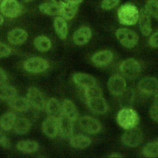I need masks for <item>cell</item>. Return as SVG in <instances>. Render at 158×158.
Instances as JSON below:
<instances>
[{"label":"cell","mask_w":158,"mask_h":158,"mask_svg":"<svg viewBox=\"0 0 158 158\" xmlns=\"http://www.w3.org/2000/svg\"><path fill=\"white\" fill-rule=\"evenodd\" d=\"M117 15L119 22L124 25H133L139 19V12L132 4L127 3L122 5L118 9Z\"/></svg>","instance_id":"cell-1"},{"label":"cell","mask_w":158,"mask_h":158,"mask_svg":"<svg viewBox=\"0 0 158 158\" xmlns=\"http://www.w3.org/2000/svg\"><path fill=\"white\" fill-rule=\"evenodd\" d=\"M118 124L124 130L136 127L139 121L138 113L131 107H123L117 114Z\"/></svg>","instance_id":"cell-2"},{"label":"cell","mask_w":158,"mask_h":158,"mask_svg":"<svg viewBox=\"0 0 158 158\" xmlns=\"http://www.w3.org/2000/svg\"><path fill=\"white\" fill-rule=\"evenodd\" d=\"M121 73L128 79L136 78L141 72L140 64L132 58L124 60L119 66Z\"/></svg>","instance_id":"cell-3"},{"label":"cell","mask_w":158,"mask_h":158,"mask_svg":"<svg viewBox=\"0 0 158 158\" xmlns=\"http://www.w3.org/2000/svg\"><path fill=\"white\" fill-rule=\"evenodd\" d=\"M115 36L119 42L124 47L132 48L138 43L139 37L137 33L127 28H120L116 30Z\"/></svg>","instance_id":"cell-4"},{"label":"cell","mask_w":158,"mask_h":158,"mask_svg":"<svg viewBox=\"0 0 158 158\" xmlns=\"http://www.w3.org/2000/svg\"><path fill=\"white\" fill-rule=\"evenodd\" d=\"M120 140L124 145L130 148H135L142 143L143 133L139 128L136 127L127 130L122 135Z\"/></svg>","instance_id":"cell-5"},{"label":"cell","mask_w":158,"mask_h":158,"mask_svg":"<svg viewBox=\"0 0 158 158\" xmlns=\"http://www.w3.org/2000/svg\"><path fill=\"white\" fill-rule=\"evenodd\" d=\"M1 14L8 18H15L22 12V6L17 0H3L0 4Z\"/></svg>","instance_id":"cell-6"},{"label":"cell","mask_w":158,"mask_h":158,"mask_svg":"<svg viewBox=\"0 0 158 158\" xmlns=\"http://www.w3.org/2000/svg\"><path fill=\"white\" fill-rule=\"evenodd\" d=\"M48 62L39 57H32L26 60L23 64L24 69L31 73H41L49 68Z\"/></svg>","instance_id":"cell-7"},{"label":"cell","mask_w":158,"mask_h":158,"mask_svg":"<svg viewBox=\"0 0 158 158\" xmlns=\"http://www.w3.org/2000/svg\"><path fill=\"white\" fill-rule=\"evenodd\" d=\"M80 127L85 132L89 134H96L101 131L102 126L99 120L93 117L85 115L78 120Z\"/></svg>","instance_id":"cell-8"},{"label":"cell","mask_w":158,"mask_h":158,"mask_svg":"<svg viewBox=\"0 0 158 158\" xmlns=\"http://www.w3.org/2000/svg\"><path fill=\"white\" fill-rule=\"evenodd\" d=\"M27 98L30 105L36 110H43L46 106V101L42 92L36 87L28 88Z\"/></svg>","instance_id":"cell-9"},{"label":"cell","mask_w":158,"mask_h":158,"mask_svg":"<svg viewBox=\"0 0 158 158\" xmlns=\"http://www.w3.org/2000/svg\"><path fill=\"white\" fill-rule=\"evenodd\" d=\"M107 88L110 94L114 96H118L125 89L126 81L121 75L115 74L109 79Z\"/></svg>","instance_id":"cell-10"},{"label":"cell","mask_w":158,"mask_h":158,"mask_svg":"<svg viewBox=\"0 0 158 158\" xmlns=\"http://www.w3.org/2000/svg\"><path fill=\"white\" fill-rule=\"evenodd\" d=\"M138 88L144 94H155L158 92V80L154 77L144 78L138 83Z\"/></svg>","instance_id":"cell-11"},{"label":"cell","mask_w":158,"mask_h":158,"mask_svg":"<svg viewBox=\"0 0 158 158\" xmlns=\"http://www.w3.org/2000/svg\"><path fill=\"white\" fill-rule=\"evenodd\" d=\"M86 101L88 107L94 114H104L109 109L108 104L102 96L89 98Z\"/></svg>","instance_id":"cell-12"},{"label":"cell","mask_w":158,"mask_h":158,"mask_svg":"<svg viewBox=\"0 0 158 158\" xmlns=\"http://www.w3.org/2000/svg\"><path fill=\"white\" fill-rule=\"evenodd\" d=\"M59 132L60 136L65 139H69L73 136V120L64 113L58 118Z\"/></svg>","instance_id":"cell-13"},{"label":"cell","mask_w":158,"mask_h":158,"mask_svg":"<svg viewBox=\"0 0 158 158\" xmlns=\"http://www.w3.org/2000/svg\"><path fill=\"white\" fill-rule=\"evenodd\" d=\"M42 130L49 138H55L59 132L58 118L48 115L42 123Z\"/></svg>","instance_id":"cell-14"},{"label":"cell","mask_w":158,"mask_h":158,"mask_svg":"<svg viewBox=\"0 0 158 158\" xmlns=\"http://www.w3.org/2000/svg\"><path fill=\"white\" fill-rule=\"evenodd\" d=\"M138 26L141 33L145 36H149L152 31L151 15L146 9H141L139 11L138 19Z\"/></svg>","instance_id":"cell-15"},{"label":"cell","mask_w":158,"mask_h":158,"mask_svg":"<svg viewBox=\"0 0 158 158\" xmlns=\"http://www.w3.org/2000/svg\"><path fill=\"white\" fill-rule=\"evenodd\" d=\"M113 59V54L110 51L102 50L94 54L91 57L92 63L99 67L109 65Z\"/></svg>","instance_id":"cell-16"},{"label":"cell","mask_w":158,"mask_h":158,"mask_svg":"<svg viewBox=\"0 0 158 158\" xmlns=\"http://www.w3.org/2000/svg\"><path fill=\"white\" fill-rule=\"evenodd\" d=\"M91 36V29L88 27H82L73 33V40L76 44L82 46L89 41Z\"/></svg>","instance_id":"cell-17"},{"label":"cell","mask_w":158,"mask_h":158,"mask_svg":"<svg viewBox=\"0 0 158 158\" xmlns=\"http://www.w3.org/2000/svg\"><path fill=\"white\" fill-rule=\"evenodd\" d=\"M73 80L75 84L84 89L96 85V79L91 75L84 73H76L73 75Z\"/></svg>","instance_id":"cell-18"},{"label":"cell","mask_w":158,"mask_h":158,"mask_svg":"<svg viewBox=\"0 0 158 158\" xmlns=\"http://www.w3.org/2000/svg\"><path fill=\"white\" fill-rule=\"evenodd\" d=\"M28 38L27 33L23 29L15 28L10 30L7 35L9 43L15 45L22 44L25 42Z\"/></svg>","instance_id":"cell-19"},{"label":"cell","mask_w":158,"mask_h":158,"mask_svg":"<svg viewBox=\"0 0 158 158\" xmlns=\"http://www.w3.org/2000/svg\"><path fill=\"white\" fill-rule=\"evenodd\" d=\"M45 109L48 115L54 117L59 118L62 115V104L56 98H52L48 100L46 102Z\"/></svg>","instance_id":"cell-20"},{"label":"cell","mask_w":158,"mask_h":158,"mask_svg":"<svg viewBox=\"0 0 158 158\" xmlns=\"http://www.w3.org/2000/svg\"><path fill=\"white\" fill-rule=\"evenodd\" d=\"M8 103L12 109L20 112L27 111L30 106L27 98L17 96L8 101Z\"/></svg>","instance_id":"cell-21"},{"label":"cell","mask_w":158,"mask_h":158,"mask_svg":"<svg viewBox=\"0 0 158 158\" xmlns=\"http://www.w3.org/2000/svg\"><path fill=\"white\" fill-rule=\"evenodd\" d=\"M62 112L73 121L78 119V111L75 104L70 99H64L62 103Z\"/></svg>","instance_id":"cell-22"},{"label":"cell","mask_w":158,"mask_h":158,"mask_svg":"<svg viewBox=\"0 0 158 158\" xmlns=\"http://www.w3.org/2000/svg\"><path fill=\"white\" fill-rule=\"evenodd\" d=\"M54 27L57 36L62 40L67 38L68 33V27L66 20L62 17H57L54 22Z\"/></svg>","instance_id":"cell-23"},{"label":"cell","mask_w":158,"mask_h":158,"mask_svg":"<svg viewBox=\"0 0 158 158\" xmlns=\"http://www.w3.org/2000/svg\"><path fill=\"white\" fill-rule=\"evenodd\" d=\"M119 98V104L123 107H131L133 105L135 98L134 91L130 88H126L118 96Z\"/></svg>","instance_id":"cell-24"},{"label":"cell","mask_w":158,"mask_h":158,"mask_svg":"<svg viewBox=\"0 0 158 158\" xmlns=\"http://www.w3.org/2000/svg\"><path fill=\"white\" fill-rule=\"evenodd\" d=\"M91 143V139L83 135L72 136L69 138V143L73 148L77 149H84L88 147Z\"/></svg>","instance_id":"cell-25"},{"label":"cell","mask_w":158,"mask_h":158,"mask_svg":"<svg viewBox=\"0 0 158 158\" xmlns=\"http://www.w3.org/2000/svg\"><path fill=\"white\" fill-rule=\"evenodd\" d=\"M77 11L78 6L68 2L60 7V15L65 20H71L75 16Z\"/></svg>","instance_id":"cell-26"},{"label":"cell","mask_w":158,"mask_h":158,"mask_svg":"<svg viewBox=\"0 0 158 158\" xmlns=\"http://www.w3.org/2000/svg\"><path fill=\"white\" fill-rule=\"evenodd\" d=\"M17 148L20 152L30 154L37 151L39 149L38 143L33 140L20 141L17 144Z\"/></svg>","instance_id":"cell-27"},{"label":"cell","mask_w":158,"mask_h":158,"mask_svg":"<svg viewBox=\"0 0 158 158\" xmlns=\"http://www.w3.org/2000/svg\"><path fill=\"white\" fill-rule=\"evenodd\" d=\"M13 128L17 134L25 135L29 131L31 128V123L28 119L25 117H19L16 118Z\"/></svg>","instance_id":"cell-28"},{"label":"cell","mask_w":158,"mask_h":158,"mask_svg":"<svg viewBox=\"0 0 158 158\" xmlns=\"http://www.w3.org/2000/svg\"><path fill=\"white\" fill-rule=\"evenodd\" d=\"M15 120L16 117L12 112H6L0 117V127L4 131H9L14 127Z\"/></svg>","instance_id":"cell-29"},{"label":"cell","mask_w":158,"mask_h":158,"mask_svg":"<svg viewBox=\"0 0 158 158\" xmlns=\"http://www.w3.org/2000/svg\"><path fill=\"white\" fill-rule=\"evenodd\" d=\"M39 9L43 13L49 15H56L60 14V7L51 1L42 3L40 5Z\"/></svg>","instance_id":"cell-30"},{"label":"cell","mask_w":158,"mask_h":158,"mask_svg":"<svg viewBox=\"0 0 158 158\" xmlns=\"http://www.w3.org/2000/svg\"><path fill=\"white\" fill-rule=\"evenodd\" d=\"M34 46L40 52H47L51 48V41L45 36H38L34 40Z\"/></svg>","instance_id":"cell-31"},{"label":"cell","mask_w":158,"mask_h":158,"mask_svg":"<svg viewBox=\"0 0 158 158\" xmlns=\"http://www.w3.org/2000/svg\"><path fill=\"white\" fill-rule=\"evenodd\" d=\"M16 96L17 91L14 86L4 83L0 84V99L9 101Z\"/></svg>","instance_id":"cell-32"},{"label":"cell","mask_w":158,"mask_h":158,"mask_svg":"<svg viewBox=\"0 0 158 158\" xmlns=\"http://www.w3.org/2000/svg\"><path fill=\"white\" fill-rule=\"evenodd\" d=\"M142 154L147 157H156L158 156V147L156 141L145 144L142 149Z\"/></svg>","instance_id":"cell-33"},{"label":"cell","mask_w":158,"mask_h":158,"mask_svg":"<svg viewBox=\"0 0 158 158\" xmlns=\"http://www.w3.org/2000/svg\"><path fill=\"white\" fill-rule=\"evenodd\" d=\"M84 89H85V96L86 100L89 98L102 96V91L101 89L96 85L92 86L91 87L85 88Z\"/></svg>","instance_id":"cell-34"},{"label":"cell","mask_w":158,"mask_h":158,"mask_svg":"<svg viewBox=\"0 0 158 158\" xmlns=\"http://www.w3.org/2000/svg\"><path fill=\"white\" fill-rule=\"evenodd\" d=\"M145 9L151 16L158 20V1L155 0L148 1L145 5Z\"/></svg>","instance_id":"cell-35"},{"label":"cell","mask_w":158,"mask_h":158,"mask_svg":"<svg viewBox=\"0 0 158 158\" xmlns=\"http://www.w3.org/2000/svg\"><path fill=\"white\" fill-rule=\"evenodd\" d=\"M120 0H103L101 2V7L104 10H110L117 6Z\"/></svg>","instance_id":"cell-36"},{"label":"cell","mask_w":158,"mask_h":158,"mask_svg":"<svg viewBox=\"0 0 158 158\" xmlns=\"http://www.w3.org/2000/svg\"><path fill=\"white\" fill-rule=\"evenodd\" d=\"M11 52V49L6 44L0 43V57L8 56Z\"/></svg>","instance_id":"cell-37"},{"label":"cell","mask_w":158,"mask_h":158,"mask_svg":"<svg viewBox=\"0 0 158 158\" xmlns=\"http://www.w3.org/2000/svg\"><path fill=\"white\" fill-rule=\"evenodd\" d=\"M0 146L5 148H9L10 147V142L9 138L0 131Z\"/></svg>","instance_id":"cell-38"},{"label":"cell","mask_w":158,"mask_h":158,"mask_svg":"<svg viewBox=\"0 0 158 158\" xmlns=\"http://www.w3.org/2000/svg\"><path fill=\"white\" fill-rule=\"evenodd\" d=\"M149 44L153 48H158V31L153 33L149 40Z\"/></svg>","instance_id":"cell-39"},{"label":"cell","mask_w":158,"mask_h":158,"mask_svg":"<svg viewBox=\"0 0 158 158\" xmlns=\"http://www.w3.org/2000/svg\"><path fill=\"white\" fill-rule=\"evenodd\" d=\"M149 115L153 120L158 122V107L154 104L149 109Z\"/></svg>","instance_id":"cell-40"},{"label":"cell","mask_w":158,"mask_h":158,"mask_svg":"<svg viewBox=\"0 0 158 158\" xmlns=\"http://www.w3.org/2000/svg\"><path fill=\"white\" fill-rule=\"evenodd\" d=\"M8 79L7 73L0 67V84L4 83Z\"/></svg>","instance_id":"cell-41"},{"label":"cell","mask_w":158,"mask_h":158,"mask_svg":"<svg viewBox=\"0 0 158 158\" xmlns=\"http://www.w3.org/2000/svg\"><path fill=\"white\" fill-rule=\"evenodd\" d=\"M52 2L55 3L56 4L59 6L60 7H61L63 4L69 2V0H51Z\"/></svg>","instance_id":"cell-42"},{"label":"cell","mask_w":158,"mask_h":158,"mask_svg":"<svg viewBox=\"0 0 158 158\" xmlns=\"http://www.w3.org/2000/svg\"><path fill=\"white\" fill-rule=\"evenodd\" d=\"M107 157H123V156L118 152H114V153H111Z\"/></svg>","instance_id":"cell-43"},{"label":"cell","mask_w":158,"mask_h":158,"mask_svg":"<svg viewBox=\"0 0 158 158\" xmlns=\"http://www.w3.org/2000/svg\"><path fill=\"white\" fill-rule=\"evenodd\" d=\"M154 104L156 105L157 107H158V92L154 94Z\"/></svg>","instance_id":"cell-44"},{"label":"cell","mask_w":158,"mask_h":158,"mask_svg":"<svg viewBox=\"0 0 158 158\" xmlns=\"http://www.w3.org/2000/svg\"><path fill=\"white\" fill-rule=\"evenodd\" d=\"M69 1L70 2H71V3H73V4L78 5L80 3H81L83 1V0H69Z\"/></svg>","instance_id":"cell-45"},{"label":"cell","mask_w":158,"mask_h":158,"mask_svg":"<svg viewBox=\"0 0 158 158\" xmlns=\"http://www.w3.org/2000/svg\"><path fill=\"white\" fill-rule=\"evenodd\" d=\"M3 22H4L3 17L1 15H0V25H1L3 23Z\"/></svg>","instance_id":"cell-46"},{"label":"cell","mask_w":158,"mask_h":158,"mask_svg":"<svg viewBox=\"0 0 158 158\" xmlns=\"http://www.w3.org/2000/svg\"><path fill=\"white\" fill-rule=\"evenodd\" d=\"M33 1V0H25V2H30V1Z\"/></svg>","instance_id":"cell-47"},{"label":"cell","mask_w":158,"mask_h":158,"mask_svg":"<svg viewBox=\"0 0 158 158\" xmlns=\"http://www.w3.org/2000/svg\"><path fill=\"white\" fill-rule=\"evenodd\" d=\"M156 143H157V147H158V139L156 141Z\"/></svg>","instance_id":"cell-48"}]
</instances>
